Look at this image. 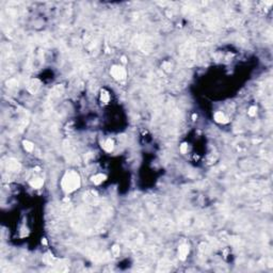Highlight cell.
Wrapping results in <instances>:
<instances>
[{"label":"cell","instance_id":"6da1fadb","mask_svg":"<svg viewBox=\"0 0 273 273\" xmlns=\"http://www.w3.org/2000/svg\"><path fill=\"white\" fill-rule=\"evenodd\" d=\"M80 187V178L76 172L68 171L62 179V188L66 192H73Z\"/></svg>","mask_w":273,"mask_h":273},{"label":"cell","instance_id":"52a82bcc","mask_svg":"<svg viewBox=\"0 0 273 273\" xmlns=\"http://www.w3.org/2000/svg\"><path fill=\"white\" fill-rule=\"evenodd\" d=\"M8 167H9L10 170H12V171H18L20 169V165H19V163H18L17 161L10 160V161H9V163H8Z\"/></svg>","mask_w":273,"mask_h":273},{"label":"cell","instance_id":"4fadbf2b","mask_svg":"<svg viewBox=\"0 0 273 273\" xmlns=\"http://www.w3.org/2000/svg\"><path fill=\"white\" fill-rule=\"evenodd\" d=\"M112 253L114 256H117L119 254V247H117V245H114V247H112Z\"/></svg>","mask_w":273,"mask_h":273},{"label":"cell","instance_id":"5b68a950","mask_svg":"<svg viewBox=\"0 0 273 273\" xmlns=\"http://www.w3.org/2000/svg\"><path fill=\"white\" fill-rule=\"evenodd\" d=\"M39 87H40V81L36 80V79H34V80H32L29 83L28 90H29L31 93H34V92H36V90L39 89Z\"/></svg>","mask_w":273,"mask_h":273},{"label":"cell","instance_id":"30bf717a","mask_svg":"<svg viewBox=\"0 0 273 273\" xmlns=\"http://www.w3.org/2000/svg\"><path fill=\"white\" fill-rule=\"evenodd\" d=\"M24 147L27 151H32L33 148H34V145L29 141H24Z\"/></svg>","mask_w":273,"mask_h":273},{"label":"cell","instance_id":"9c48e42d","mask_svg":"<svg viewBox=\"0 0 273 273\" xmlns=\"http://www.w3.org/2000/svg\"><path fill=\"white\" fill-rule=\"evenodd\" d=\"M100 99H101V101L103 103H108L110 99V96L109 94H108V92H106V91H101V95H100Z\"/></svg>","mask_w":273,"mask_h":273},{"label":"cell","instance_id":"8fae6325","mask_svg":"<svg viewBox=\"0 0 273 273\" xmlns=\"http://www.w3.org/2000/svg\"><path fill=\"white\" fill-rule=\"evenodd\" d=\"M31 186L33 188H41L43 186V179H34L33 181H31Z\"/></svg>","mask_w":273,"mask_h":273},{"label":"cell","instance_id":"7c38bea8","mask_svg":"<svg viewBox=\"0 0 273 273\" xmlns=\"http://www.w3.org/2000/svg\"><path fill=\"white\" fill-rule=\"evenodd\" d=\"M256 111H257V108L256 107H251L250 109H249V111H247V114L250 116H254V115H256Z\"/></svg>","mask_w":273,"mask_h":273},{"label":"cell","instance_id":"7a4b0ae2","mask_svg":"<svg viewBox=\"0 0 273 273\" xmlns=\"http://www.w3.org/2000/svg\"><path fill=\"white\" fill-rule=\"evenodd\" d=\"M111 75H112L113 77H114V79H116V80H123V79L126 78L125 69L123 67H121V66H116V65L111 68Z\"/></svg>","mask_w":273,"mask_h":273},{"label":"cell","instance_id":"277c9868","mask_svg":"<svg viewBox=\"0 0 273 273\" xmlns=\"http://www.w3.org/2000/svg\"><path fill=\"white\" fill-rule=\"evenodd\" d=\"M215 121L218 123H221V124H225V123L228 122L227 117L223 114L222 112H217L215 114Z\"/></svg>","mask_w":273,"mask_h":273},{"label":"cell","instance_id":"3957f363","mask_svg":"<svg viewBox=\"0 0 273 273\" xmlns=\"http://www.w3.org/2000/svg\"><path fill=\"white\" fill-rule=\"evenodd\" d=\"M188 253H189V247H188V245H186V244L180 245L179 249H178V255H179L180 259H181V260L186 259V257H187V255H188Z\"/></svg>","mask_w":273,"mask_h":273},{"label":"cell","instance_id":"5bb4252c","mask_svg":"<svg viewBox=\"0 0 273 273\" xmlns=\"http://www.w3.org/2000/svg\"><path fill=\"white\" fill-rule=\"evenodd\" d=\"M187 149H188V145L186 144V143H183V144H181V146H180V151L183 153V154H185L187 151Z\"/></svg>","mask_w":273,"mask_h":273},{"label":"cell","instance_id":"8992f818","mask_svg":"<svg viewBox=\"0 0 273 273\" xmlns=\"http://www.w3.org/2000/svg\"><path fill=\"white\" fill-rule=\"evenodd\" d=\"M106 179V176L103 175V174H98V175H95V176L92 177V181H93L95 185H99Z\"/></svg>","mask_w":273,"mask_h":273},{"label":"cell","instance_id":"ba28073f","mask_svg":"<svg viewBox=\"0 0 273 273\" xmlns=\"http://www.w3.org/2000/svg\"><path fill=\"white\" fill-rule=\"evenodd\" d=\"M103 147H104V149L105 151H113V141L111 140V139H108L105 143H104V145H103Z\"/></svg>","mask_w":273,"mask_h":273}]
</instances>
